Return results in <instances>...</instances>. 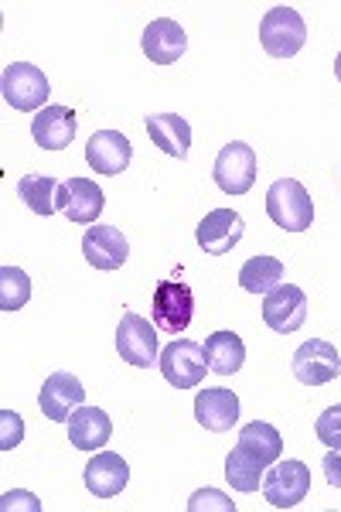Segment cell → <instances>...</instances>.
Here are the masks:
<instances>
[{"mask_svg":"<svg viewBox=\"0 0 341 512\" xmlns=\"http://www.w3.org/2000/svg\"><path fill=\"white\" fill-rule=\"evenodd\" d=\"M116 352L127 366L137 369H151L161 362V349H157V332L151 328V321L123 311L120 328H116Z\"/></svg>","mask_w":341,"mask_h":512,"instance_id":"8992f818","label":"cell"},{"mask_svg":"<svg viewBox=\"0 0 341 512\" xmlns=\"http://www.w3.org/2000/svg\"><path fill=\"white\" fill-rule=\"evenodd\" d=\"M209 509L236 512V502H232L229 495H222L219 489H198V492L188 499V512H209Z\"/></svg>","mask_w":341,"mask_h":512,"instance_id":"f1b7e54d","label":"cell"},{"mask_svg":"<svg viewBox=\"0 0 341 512\" xmlns=\"http://www.w3.org/2000/svg\"><path fill=\"white\" fill-rule=\"evenodd\" d=\"M205 359L215 376H232L243 369L246 362V345L236 332H212L205 338Z\"/></svg>","mask_w":341,"mask_h":512,"instance_id":"7402d4cb","label":"cell"},{"mask_svg":"<svg viewBox=\"0 0 341 512\" xmlns=\"http://www.w3.org/2000/svg\"><path fill=\"white\" fill-rule=\"evenodd\" d=\"M0 93H4V103L14 106V110L41 113L48 96H52V89H48V79L38 65L11 62V65H4V76H0Z\"/></svg>","mask_w":341,"mask_h":512,"instance_id":"3957f363","label":"cell"},{"mask_svg":"<svg viewBox=\"0 0 341 512\" xmlns=\"http://www.w3.org/2000/svg\"><path fill=\"white\" fill-rule=\"evenodd\" d=\"M113 437V420L96 407H79L69 417V441L79 451H99Z\"/></svg>","mask_w":341,"mask_h":512,"instance_id":"44dd1931","label":"cell"},{"mask_svg":"<svg viewBox=\"0 0 341 512\" xmlns=\"http://www.w3.org/2000/svg\"><path fill=\"white\" fill-rule=\"evenodd\" d=\"M314 434H318V441L324 448H341V403L324 410L318 417V424H314Z\"/></svg>","mask_w":341,"mask_h":512,"instance_id":"83f0119b","label":"cell"},{"mask_svg":"<svg viewBox=\"0 0 341 512\" xmlns=\"http://www.w3.org/2000/svg\"><path fill=\"white\" fill-rule=\"evenodd\" d=\"M263 321L277 335H294L307 321V294L297 284H280L263 297Z\"/></svg>","mask_w":341,"mask_h":512,"instance_id":"9c48e42d","label":"cell"},{"mask_svg":"<svg viewBox=\"0 0 341 512\" xmlns=\"http://www.w3.org/2000/svg\"><path fill=\"white\" fill-rule=\"evenodd\" d=\"M31 301V277L21 267H0V311L14 315Z\"/></svg>","mask_w":341,"mask_h":512,"instance_id":"4316f807","label":"cell"},{"mask_svg":"<svg viewBox=\"0 0 341 512\" xmlns=\"http://www.w3.org/2000/svg\"><path fill=\"white\" fill-rule=\"evenodd\" d=\"M239 284H243L246 294H270L273 287L284 284V263L277 260V256H253V260L243 263V270H239Z\"/></svg>","mask_w":341,"mask_h":512,"instance_id":"d4e9b609","label":"cell"},{"mask_svg":"<svg viewBox=\"0 0 341 512\" xmlns=\"http://www.w3.org/2000/svg\"><path fill=\"white\" fill-rule=\"evenodd\" d=\"M82 400H86V390H82V383L72 373H52L41 383V393H38V407L41 414L48 420H55V424H69V417L76 414L82 407Z\"/></svg>","mask_w":341,"mask_h":512,"instance_id":"8fae6325","label":"cell"},{"mask_svg":"<svg viewBox=\"0 0 341 512\" xmlns=\"http://www.w3.org/2000/svg\"><path fill=\"white\" fill-rule=\"evenodd\" d=\"M157 366H161L164 379L174 390H195V386H202L205 373H212L209 359H205V345L188 342V338H174L168 349L161 352Z\"/></svg>","mask_w":341,"mask_h":512,"instance_id":"277c9868","label":"cell"},{"mask_svg":"<svg viewBox=\"0 0 341 512\" xmlns=\"http://www.w3.org/2000/svg\"><path fill=\"white\" fill-rule=\"evenodd\" d=\"M311 492V468L304 461H277L263 475V499L273 509H294L301 506Z\"/></svg>","mask_w":341,"mask_h":512,"instance_id":"52a82bcc","label":"cell"},{"mask_svg":"<svg viewBox=\"0 0 341 512\" xmlns=\"http://www.w3.org/2000/svg\"><path fill=\"white\" fill-rule=\"evenodd\" d=\"M130 482V465L116 451H96V458L86 465V489L96 499H113L127 489Z\"/></svg>","mask_w":341,"mask_h":512,"instance_id":"d6986e66","label":"cell"},{"mask_svg":"<svg viewBox=\"0 0 341 512\" xmlns=\"http://www.w3.org/2000/svg\"><path fill=\"white\" fill-rule=\"evenodd\" d=\"M103 205H106V198H103V188H99L96 181H89V178L62 181V192H58V212H65L69 222L96 226Z\"/></svg>","mask_w":341,"mask_h":512,"instance_id":"5bb4252c","label":"cell"},{"mask_svg":"<svg viewBox=\"0 0 341 512\" xmlns=\"http://www.w3.org/2000/svg\"><path fill=\"white\" fill-rule=\"evenodd\" d=\"M140 45H144V55L154 65H171V62H178L181 55H185L188 35H185V28H181L178 21L157 18V21H151L144 28V38H140Z\"/></svg>","mask_w":341,"mask_h":512,"instance_id":"ac0fdd59","label":"cell"},{"mask_svg":"<svg viewBox=\"0 0 341 512\" xmlns=\"http://www.w3.org/2000/svg\"><path fill=\"white\" fill-rule=\"evenodd\" d=\"M133 147L120 130H99L86 144V164L96 175H123L130 168Z\"/></svg>","mask_w":341,"mask_h":512,"instance_id":"9a60e30c","label":"cell"},{"mask_svg":"<svg viewBox=\"0 0 341 512\" xmlns=\"http://www.w3.org/2000/svg\"><path fill=\"white\" fill-rule=\"evenodd\" d=\"M82 256L96 270H120L130 260V243L116 226H96L82 236Z\"/></svg>","mask_w":341,"mask_h":512,"instance_id":"4fadbf2b","label":"cell"},{"mask_svg":"<svg viewBox=\"0 0 341 512\" xmlns=\"http://www.w3.org/2000/svg\"><path fill=\"white\" fill-rule=\"evenodd\" d=\"M151 315L161 332L181 335L191 325V318H195V294H191V287L181 284V280H161L154 287Z\"/></svg>","mask_w":341,"mask_h":512,"instance_id":"5b68a950","label":"cell"},{"mask_svg":"<svg viewBox=\"0 0 341 512\" xmlns=\"http://www.w3.org/2000/svg\"><path fill=\"white\" fill-rule=\"evenodd\" d=\"M58 192H62V181L52 175H24L18 181V198L35 216H55Z\"/></svg>","mask_w":341,"mask_h":512,"instance_id":"cb8c5ba5","label":"cell"},{"mask_svg":"<svg viewBox=\"0 0 341 512\" xmlns=\"http://www.w3.org/2000/svg\"><path fill=\"white\" fill-rule=\"evenodd\" d=\"M24 437V420L14 410H0V451H14Z\"/></svg>","mask_w":341,"mask_h":512,"instance_id":"f546056e","label":"cell"},{"mask_svg":"<svg viewBox=\"0 0 341 512\" xmlns=\"http://www.w3.org/2000/svg\"><path fill=\"white\" fill-rule=\"evenodd\" d=\"M14 506H18V509H31V512H41V502L31 492H7L4 499H0V509H4V512H11Z\"/></svg>","mask_w":341,"mask_h":512,"instance_id":"4dcf8cb0","label":"cell"},{"mask_svg":"<svg viewBox=\"0 0 341 512\" xmlns=\"http://www.w3.org/2000/svg\"><path fill=\"white\" fill-rule=\"evenodd\" d=\"M321 468H324V478H328L331 489H341V448H331L324 454Z\"/></svg>","mask_w":341,"mask_h":512,"instance_id":"1f68e13d","label":"cell"},{"mask_svg":"<svg viewBox=\"0 0 341 512\" xmlns=\"http://www.w3.org/2000/svg\"><path fill=\"white\" fill-rule=\"evenodd\" d=\"M147 137L154 140V147H161L168 158L185 161L191 147V123L178 113H151L147 117Z\"/></svg>","mask_w":341,"mask_h":512,"instance_id":"ffe728a7","label":"cell"},{"mask_svg":"<svg viewBox=\"0 0 341 512\" xmlns=\"http://www.w3.org/2000/svg\"><path fill=\"white\" fill-rule=\"evenodd\" d=\"M263 475H266V465L260 458H253L246 448H232L226 454V478H229V485L236 492H256V489H263Z\"/></svg>","mask_w":341,"mask_h":512,"instance_id":"484cf974","label":"cell"},{"mask_svg":"<svg viewBox=\"0 0 341 512\" xmlns=\"http://www.w3.org/2000/svg\"><path fill=\"white\" fill-rule=\"evenodd\" d=\"M260 41L263 52L273 59H294L307 45V24L294 7H270L260 21Z\"/></svg>","mask_w":341,"mask_h":512,"instance_id":"7a4b0ae2","label":"cell"},{"mask_svg":"<svg viewBox=\"0 0 341 512\" xmlns=\"http://www.w3.org/2000/svg\"><path fill=\"white\" fill-rule=\"evenodd\" d=\"M239 448H246L253 458H260L266 468L277 465L280 454H284V437L273 424H266V420H253V424H246L243 431H239Z\"/></svg>","mask_w":341,"mask_h":512,"instance_id":"603a6c76","label":"cell"},{"mask_svg":"<svg viewBox=\"0 0 341 512\" xmlns=\"http://www.w3.org/2000/svg\"><path fill=\"white\" fill-rule=\"evenodd\" d=\"M294 376L301 379L304 386H324L335 383L341 376V355L331 342L324 338H311L301 349L294 352Z\"/></svg>","mask_w":341,"mask_h":512,"instance_id":"30bf717a","label":"cell"},{"mask_svg":"<svg viewBox=\"0 0 341 512\" xmlns=\"http://www.w3.org/2000/svg\"><path fill=\"white\" fill-rule=\"evenodd\" d=\"M335 76H338V82H341V52H338V59H335Z\"/></svg>","mask_w":341,"mask_h":512,"instance_id":"d6a6232c","label":"cell"},{"mask_svg":"<svg viewBox=\"0 0 341 512\" xmlns=\"http://www.w3.org/2000/svg\"><path fill=\"white\" fill-rule=\"evenodd\" d=\"M243 229L246 222L236 209H212L209 216L198 222L195 239L209 256H226L229 250H236L243 243Z\"/></svg>","mask_w":341,"mask_h":512,"instance_id":"7c38bea8","label":"cell"},{"mask_svg":"<svg viewBox=\"0 0 341 512\" xmlns=\"http://www.w3.org/2000/svg\"><path fill=\"white\" fill-rule=\"evenodd\" d=\"M266 216L287 233H304L314 222V202L307 188L294 178H280L266 192Z\"/></svg>","mask_w":341,"mask_h":512,"instance_id":"6da1fadb","label":"cell"},{"mask_svg":"<svg viewBox=\"0 0 341 512\" xmlns=\"http://www.w3.org/2000/svg\"><path fill=\"white\" fill-rule=\"evenodd\" d=\"M79 120L69 106H45L41 113H35L31 120V137H35L38 147L45 151H65V147L76 140Z\"/></svg>","mask_w":341,"mask_h":512,"instance_id":"2e32d148","label":"cell"},{"mask_svg":"<svg viewBox=\"0 0 341 512\" xmlns=\"http://www.w3.org/2000/svg\"><path fill=\"white\" fill-rule=\"evenodd\" d=\"M215 185L226 195H246L256 185V151L243 140H232L215 158Z\"/></svg>","mask_w":341,"mask_h":512,"instance_id":"ba28073f","label":"cell"},{"mask_svg":"<svg viewBox=\"0 0 341 512\" xmlns=\"http://www.w3.org/2000/svg\"><path fill=\"white\" fill-rule=\"evenodd\" d=\"M195 420L212 434H226L239 424V396L232 390H202L195 396Z\"/></svg>","mask_w":341,"mask_h":512,"instance_id":"e0dca14e","label":"cell"}]
</instances>
